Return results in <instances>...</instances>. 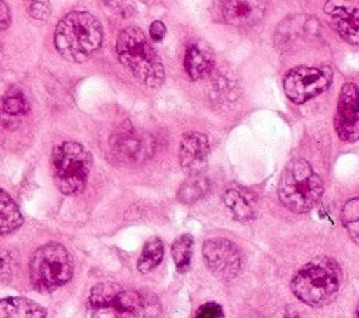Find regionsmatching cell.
<instances>
[{"mask_svg":"<svg viewBox=\"0 0 359 318\" xmlns=\"http://www.w3.org/2000/svg\"><path fill=\"white\" fill-rule=\"evenodd\" d=\"M53 42L66 60L83 63L101 48V22L87 11H70L57 22Z\"/></svg>","mask_w":359,"mask_h":318,"instance_id":"obj_1","label":"cell"},{"mask_svg":"<svg viewBox=\"0 0 359 318\" xmlns=\"http://www.w3.org/2000/svg\"><path fill=\"white\" fill-rule=\"evenodd\" d=\"M87 311L91 317H154L160 312V304L149 291L123 290L107 282L93 287Z\"/></svg>","mask_w":359,"mask_h":318,"instance_id":"obj_2","label":"cell"},{"mask_svg":"<svg viewBox=\"0 0 359 318\" xmlns=\"http://www.w3.org/2000/svg\"><path fill=\"white\" fill-rule=\"evenodd\" d=\"M116 55L133 77L147 87H158L164 83L163 63L140 28L126 27L119 32Z\"/></svg>","mask_w":359,"mask_h":318,"instance_id":"obj_3","label":"cell"},{"mask_svg":"<svg viewBox=\"0 0 359 318\" xmlns=\"http://www.w3.org/2000/svg\"><path fill=\"white\" fill-rule=\"evenodd\" d=\"M341 272L337 263L328 258H318L304 265L292 279L290 289L303 303L323 307L338 294Z\"/></svg>","mask_w":359,"mask_h":318,"instance_id":"obj_4","label":"cell"},{"mask_svg":"<svg viewBox=\"0 0 359 318\" xmlns=\"http://www.w3.org/2000/svg\"><path fill=\"white\" fill-rule=\"evenodd\" d=\"M323 179L303 158L287 163L278 186L279 200L296 213L313 209L323 195Z\"/></svg>","mask_w":359,"mask_h":318,"instance_id":"obj_5","label":"cell"},{"mask_svg":"<svg viewBox=\"0 0 359 318\" xmlns=\"http://www.w3.org/2000/svg\"><path fill=\"white\" fill-rule=\"evenodd\" d=\"M73 262L69 251L59 242L39 247L29 261V280L41 293L53 291L72 279Z\"/></svg>","mask_w":359,"mask_h":318,"instance_id":"obj_6","label":"cell"},{"mask_svg":"<svg viewBox=\"0 0 359 318\" xmlns=\"http://www.w3.org/2000/svg\"><path fill=\"white\" fill-rule=\"evenodd\" d=\"M52 168L57 189L65 195H77L87 185L91 155L77 141H62L52 151Z\"/></svg>","mask_w":359,"mask_h":318,"instance_id":"obj_7","label":"cell"},{"mask_svg":"<svg viewBox=\"0 0 359 318\" xmlns=\"http://www.w3.org/2000/svg\"><path fill=\"white\" fill-rule=\"evenodd\" d=\"M332 73L327 69L299 66L287 71L283 78V90L294 104L306 101L324 92L331 84Z\"/></svg>","mask_w":359,"mask_h":318,"instance_id":"obj_8","label":"cell"},{"mask_svg":"<svg viewBox=\"0 0 359 318\" xmlns=\"http://www.w3.org/2000/svg\"><path fill=\"white\" fill-rule=\"evenodd\" d=\"M112 157L122 164H140L154 153V139L137 132L130 123L122 125L109 139Z\"/></svg>","mask_w":359,"mask_h":318,"instance_id":"obj_9","label":"cell"},{"mask_svg":"<svg viewBox=\"0 0 359 318\" xmlns=\"http://www.w3.org/2000/svg\"><path fill=\"white\" fill-rule=\"evenodd\" d=\"M202 255L208 269L220 279H233L241 268V255L237 247L226 238H210L203 242Z\"/></svg>","mask_w":359,"mask_h":318,"instance_id":"obj_10","label":"cell"},{"mask_svg":"<svg viewBox=\"0 0 359 318\" xmlns=\"http://www.w3.org/2000/svg\"><path fill=\"white\" fill-rule=\"evenodd\" d=\"M334 125L341 140H359V90L353 83H346L341 88Z\"/></svg>","mask_w":359,"mask_h":318,"instance_id":"obj_11","label":"cell"},{"mask_svg":"<svg viewBox=\"0 0 359 318\" xmlns=\"http://www.w3.org/2000/svg\"><path fill=\"white\" fill-rule=\"evenodd\" d=\"M325 14L334 31L348 43L359 45V8L349 0H327Z\"/></svg>","mask_w":359,"mask_h":318,"instance_id":"obj_12","label":"cell"},{"mask_svg":"<svg viewBox=\"0 0 359 318\" xmlns=\"http://www.w3.org/2000/svg\"><path fill=\"white\" fill-rule=\"evenodd\" d=\"M266 11V0H222V14L234 27H251L259 22Z\"/></svg>","mask_w":359,"mask_h":318,"instance_id":"obj_13","label":"cell"},{"mask_svg":"<svg viewBox=\"0 0 359 318\" xmlns=\"http://www.w3.org/2000/svg\"><path fill=\"white\" fill-rule=\"evenodd\" d=\"M209 141L201 132L184 134L180 146V164L188 174L199 172L208 163Z\"/></svg>","mask_w":359,"mask_h":318,"instance_id":"obj_14","label":"cell"},{"mask_svg":"<svg viewBox=\"0 0 359 318\" xmlns=\"http://www.w3.org/2000/svg\"><path fill=\"white\" fill-rule=\"evenodd\" d=\"M215 66L212 49L203 42H192L187 46L184 67L192 80H199L210 74Z\"/></svg>","mask_w":359,"mask_h":318,"instance_id":"obj_15","label":"cell"},{"mask_svg":"<svg viewBox=\"0 0 359 318\" xmlns=\"http://www.w3.org/2000/svg\"><path fill=\"white\" fill-rule=\"evenodd\" d=\"M223 202L238 221H248L257 213V196L241 186H229L223 193Z\"/></svg>","mask_w":359,"mask_h":318,"instance_id":"obj_16","label":"cell"},{"mask_svg":"<svg viewBox=\"0 0 359 318\" xmlns=\"http://www.w3.org/2000/svg\"><path fill=\"white\" fill-rule=\"evenodd\" d=\"M46 310L25 297L0 300V318H43Z\"/></svg>","mask_w":359,"mask_h":318,"instance_id":"obj_17","label":"cell"},{"mask_svg":"<svg viewBox=\"0 0 359 318\" xmlns=\"http://www.w3.org/2000/svg\"><path fill=\"white\" fill-rule=\"evenodd\" d=\"M24 223V217L13 198L0 188V235L11 234Z\"/></svg>","mask_w":359,"mask_h":318,"instance_id":"obj_18","label":"cell"},{"mask_svg":"<svg viewBox=\"0 0 359 318\" xmlns=\"http://www.w3.org/2000/svg\"><path fill=\"white\" fill-rule=\"evenodd\" d=\"M209 191V182L199 172L191 174L181 185L178 191V199L182 203H194L203 198Z\"/></svg>","mask_w":359,"mask_h":318,"instance_id":"obj_19","label":"cell"},{"mask_svg":"<svg viewBox=\"0 0 359 318\" xmlns=\"http://www.w3.org/2000/svg\"><path fill=\"white\" fill-rule=\"evenodd\" d=\"M1 111H3V116L6 118L4 119L6 122L8 119H14L17 116L25 115L29 111V104L21 90L10 88L3 98Z\"/></svg>","mask_w":359,"mask_h":318,"instance_id":"obj_20","label":"cell"},{"mask_svg":"<svg viewBox=\"0 0 359 318\" xmlns=\"http://www.w3.org/2000/svg\"><path fill=\"white\" fill-rule=\"evenodd\" d=\"M164 255V247L160 238L153 237L150 238L144 247L143 251L140 254V258L137 261V269L142 273H147L150 270H153L163 259Z\"/></svg>","mask_w":359,"mask_h":318,"instance_id":"obj_21","label":"cell"},{"mask_svg":"<svg viewBox=\"0 0 359 318\" xmlns=\"http://www.w3.org/2000/svg\"><path fill=\"white\" fill-rule=\"evenodd\" d=\"M192 237L189 234L180 235L171 247V255L178 272H187L191 265L192 256Z\"/></svg>","mask_w":359,"mask_h":318,"instance_id":"obj_22","label":"cell"},{"mask_svg":"<svg viewBox=\"0 0 359 318\" xmlns=\"http://www.w3.org/2000/svg\"><path fill=\"white\" fill-rule=\"evenodd\" d=\"M341 221L349 237L359 245V198H352L344 205Z\"/></svg>","mask_w":359,"mask_h":318,"instance_id":"obj_23","label":"cell"},{"mask_svg":"<svg viewBox=\"0 0 359 318\" xmlns=\"http://www.w3.org/2000/svg\"><path fill=\"white\" fill-rule=\"evenodd\" d=\"M18 270V252L0 248V282H10Z\"/></svg>","mask_w":359,"mask_h":318,"instance_id":"obj_24","label":"cell"},{"mask_svg":"<svg viewBox=\"0 0 359 318\" xmlns=\"http://www.w3.org/2000/svg\"><path fill=\"white\" fill-rule=\"evenodd\" d=\"M29 17L46 21L50 17V0H24Z\"/></svg>","mask_w":359,"mask_h":318,"instance_id":"obj_25","label":"cell"},{"mask_svg":"<svg viewBox=\"0 0 359 318\" xmlns=\"http://www.w3.org/2000/svg\"><path fill=\"white\" fill-rule=\"evenodd\" d=\"M222 315H223L222 307L216 303H206V304L201 305L196 312L198 318H217Z\"/></svg>","mask_w":359,"mask_h":318,"instance_id":"obj_26","label":"cell"},{"mask_svg":"<svg viewBox=\"0 0 359 318\" xmlns=\"http://www.w3.org/2000/svg\"><path fill=\"white\" fill-rule=\"evenodd\" d=\"M149 32L154 42H160L165 35V25L161 21H154V22H151Z\"/></svg>","mask_w":359,"mask_h":318,"instance_id":"obj_27","label":"cell"},{"mask_svg":"<svg viewBox=\"0 0 359 318\" xmlns=\"http://www.w3.org/2000/svg\"><path fill=\"white\" fill-rule=\"evenodd\" d=\"M11 22V13H10V8L8 6L0 0V31L6 29Z\"/></svg>","mask_w":359,"mask_h":318,"instance_id":"obj_28","label":"cell"},{"mask_svg":"<svg viewBox=\"0 0 359 318\" xmlns=\"http://www.w3.org/2000/svg\"><path fill=\"white\" fill-rule=\"evenodd\" d=\"M356 314H358V317H359V301H358V307H356Z\"/></svg>","mask_w":359,"mask_h":318,"instance_id":"obj_29","label":"cell"},{"mask_svg":"<svg viewBox=\"0 0 359 318\" xmlns=\"http://www.w3.org/2000/svg\"><path fill=\"white\" fill-rule=\"evenodd\" d=\"M0 146H1V134H0Z\"/></svg>","mask_w":359,"mask_h":318,"instance_id":"obj_30","label":"cell"}]
</instances>
